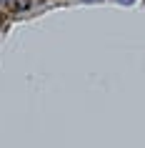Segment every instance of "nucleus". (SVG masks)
Listing matches in <instances>:
<instances>
[{
	"label": "nucleus",
	"mask_w": 145,
	"mask_h": 148,
	"mask_svg": "<svg viewBox=\"0 0 145 148\" xmlns=\"http://www.w3.org/2000/svg\"><path fill=\"white\" fill-rule=\"evenodd\" d=\"M0 3H8V0H0Z\"/></svg>",
	"instance_id": "nucleus-4"
},
{
	"label": "nucleus",
	"mask_w": 145,
	"mask_h": 148,
	"mask_svg": "<svg viewBox=\"0 0 145 148\" xmlns=\"http://www.w3.org/2000/svg\"><path fill=\"white\" fill-rule=\"evenodd\" d=\"M0 25H3V15H0Z\"/></svg>",
	"instance_id": "nucleus-3"
},
{
	"label": "nucleus",
	"mask_w": 145,
	"mask_h": 148,
	"mask_svg": "<svg viewBox=\"0 0 145 148\" xmlns=\"http://www.w3.org/2000/svg\"><path fill=\"white\" fill-rule=\"evenodd\" d=\"M83 3H95V0H83Z\"/></svg>",
	"instance_id": "nucleus-2"
},
{
	"label": "nucleus",
	"mask_w": 145,
	"mask_h": 148,
	"mask_svg": "<svg viewBox=\"0 0 145 148\" xmlns=\"http://www.w3.org/2000/svg\"><path fill=\"white\" fill-rule=\"evenodd\" d=\"M13 5H15V10H28L30 8V0H13Z\"/></svg>",
	"instance_id": "nucleus-1"
}]
</instances>
